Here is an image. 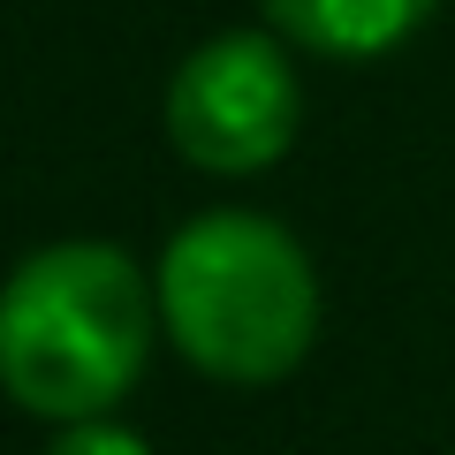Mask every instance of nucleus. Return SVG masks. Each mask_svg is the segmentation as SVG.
<instances>
[{
    "label": "nucleus",
    "mask_w": 455,
    "mask_h": 455,
    "mask_svg": "<svg viewBox=\"0 0 455 455\" xmlns=\"http://www.w3.org/2000/svg\"><path fill=\"white\" fill-rule=\"evenodd\" d=\"M440 0H266L281 38L311 53H334V61H372V53L403 46Z\"/></svg>",
    "instance_id": "nucleus-4"
},
{
    "label": "nucleus",
    "mask_w": 455,
    "mask_h": 455,
    "mask_svg": "<svg viewBox=\"0 0 455 455\" xmlns=\"http://www.w3.org/2000/svg\"><path fill=\"white\" fill-rule=\"evenodd\" d=\"M160 311L197 372L266 387L304 364L319 326V281L289 228L259 212H205L160 259Z\"/></svg>",
    "instance_id": "nucleus-2"
},
{
    "label": "nucleus",
    "mask_w": 455,
    "mask_h": 455,
    "mask_svg": "<svg viewBox=\"0 0 455 455\" xmlns=\"http://www.w3.org/2000/svg\"><path fill=\"white\" fill-rule=\"evenodd\" d=\"M46 455H152L137 433H122V425H92V418H76V433H61Z\"/></svg>",
    "instance_id": "nucleus-5"
},
{
    "label": "nucleus",
    "mask_w": 455,
    "mask_h": 455,
    "mask_svg": "<svg viewBox=\"0 0 455 455\" xmlns=\"http://www.w3.org/2000/svg\"><path fill=\"white\" fill-rule=\"evenodd\" d=\"M152 349L145 274L114 243H46L0 289V387L38 418H99Z\"/></svg>",
    "instance_id": "nucleus-1"
},
{
    "label": "nucleus",
    "mask_w": 455,
    "mask_h": 455,
    "mask_svg": "<svg viewBox=\"0 0 455 455\" xmlns=\"http://www.w3.org/2000/svg\"><path fill=\"white\" fill-rule=\"evenodd\" d=\"M296 68L274 38L220 31L175 68L167 84V137L205 175H259L296 137Z\"/></svg>",
    "instance_id": "nucleus-3"
}]
</instances>
